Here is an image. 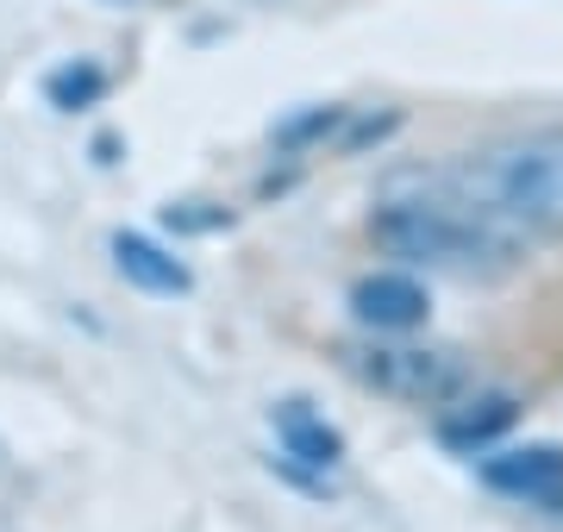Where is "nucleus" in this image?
<instances>
[{"label": "nucleus", "instance_id": "f257e3e1", "mask_svg": "<svg viewBox=\"0 0 563 532\" xmlns=\"http://www.w3.org/2000/svg\"><path fill=\"white\" fill-rule=\"evenodd\" d=\"M457 207L501 232H563V132H526L451 169Z\"/></svg>", "mask_w": 563, "mask_h": 532}, {"label": "nucleus", "instance_id": "f03ea898", "mask_svg": "<svg viewBox=\"0 0 563 532\" xmlns=\"http://www.w3.org/2000/svg\"><path fill=\"white\" fill-rule=\"evenodd\" d=\"M369 239L388 257H407V264H457V269L514 251V239H507L501 225L476 220L457 201H388L369 220Z\"/></svg>", "mask_w": 563, "mask_h": 532}, {"label": "nucleus", "instance_id": "7ed1b4c3", "mask_svg": "<svg viewBox=\"0 0 563 532\" xmlns=\"http://www.w3.org/2000/svg\"><path fill=\"white\" fill-rule=\"evenodd\" d=\"M351 376H363L376 395L407 401V408H444L470 389V369L457 351H413V345H351L344 351Z\"/></svg>", "mask_w": 563, "mask_h": 532}, {"label": "nucleus", "instance_id": "20e7f679", "mask_svg": "<svg viewBox=\"0 0 563 532\" xmlns=\"http://www.w3.org/2000/svg\"><path fill=\"white\" fill-rule=\"evenodd\" d=\"M483 483L495 495H514L526 508L558 513L563 520V451L558 445H526V451H501L483 464Z\"/></svg>", "mask_w": 563, "mask_h": 532}, {"label": "nucleus", "instance_id": "39448f33", "mask_svg": "<svg viewBox=\"0 0 563 532\" xmlns=\"http://www.w3.org/2000/svg\"><path fill=\"white\" fill-rule=\"evenodd\" d=\"M351 308H357L363 326L376 332H413L426 320V288L401 269H383V276H363L357 295H351Z\"/></svg>", "mask_w": 563, "mask_h": 532}, {"label": "nucleus", "instance_id": "423d86ee", "mask_svg": "<svg viewBox=\"0 0 563 532\" xmlns=\"http://www.w3.org/2000/svg\"><path fill=\"white\" fill-rule=\"evenodd\" d=\"M276 445H282V457H295L307 470H339V457H344V439L307 401H282L276 408Z\"/></svg>", "mask_w": 563, "mask_h": 532}, {"label": "nucleus", "instance_id": "0eeeda50", "mask_svg": "<svg viewBox=\"0 0 563 532\" xmlns=\"http://www.w3.org/2000/svg\"><path fill=\"white\" fill-rule=\"evenodd\" d=\"M113 269L132 288H144V295H188V264H176L144 232H113Z\"/></svg>", "mask_w": 563, "mask_h": 532}, {"label": "nucleus", "instance_id": "6e6552de", "mask_svg": "<svg viewBox=\"0 0 563 532\" xmlns=\"http://www.w3.org/2000/svg\"><path fill=\"white\" fill-rule=\"evenodd\" d=\"M501 426H514V401L507 395H483V401H463V413H451L439 432L451 445H488Z\"/></svg>", "mask_w": 563, "mask_h": 532}, {"label": "nucleus", "instance_id": "1a4fd4ad", "mask_svg": "<svg viewBox=\"0 0 563 532\" xmlns=\"http://www.w3.org/2000/svg\"><path fill=\"white\" fill-rule=\"evenodd\" d=\"M101 88H107L101 69H57V76H51V101L57 107H88Z\"/></svg>", "mask_w": 563, "mask_h": 532}]
</instances>
